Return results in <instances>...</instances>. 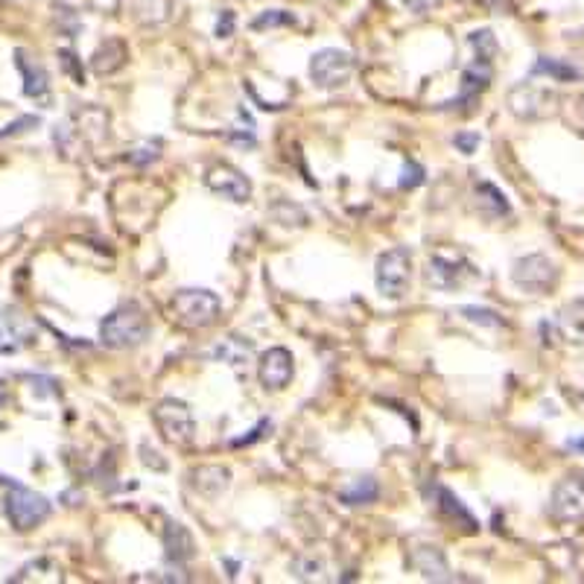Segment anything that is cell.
Returning <instances> with one entry per match:
<instances>
[{
	"label": "cell",
	"instance_id": "12",
	"mask_svg": "<svg viewBox=\"0 0 584 584\" xmlns=\"http://www.w3.org/2000/svg\"><path fill=\"white\" fill-rule=\"evenodd\" d=\"M553 102H555L553 93L535 88V85H529V82L511 88V93H509L511 111L518 117H523V120H541V117H546L549 111H553Z\"/></svg>",
	"mask_w": 584,
	"mask_h": 584
},
{
	"label": "cell",
	"instance_id": "20",
	"mask_svg": "<svg viewBox=\"0 0 584 584\" xmlns=\"http://www.w3.org/2000/svg\"><path fill=\"white\" fill-rule=\"evenodd\" d=\"M126 44L123 41H117V39H109L97 53H93L91 58V67H93V74H114V70H120L126 65Z\"/></svg>",
	"mask_w": 584,
	"mask_h": 584
},
{
	"label": "cell",
	"instance_id": "22",
	"mask_svg": "<svg viewBox=\"0 0 584 584\" xmlns=\"http://www.w3.org/2000/svg\"><path fill=\"white\" fill-rule=\"evenodd\" d=\"M380 497V485L374 476H359L354 479V485H348L339 491V500L345 502V506H368Z\"/></svg>",
	"mask_w": 584,
	"mask_h": 584
},
{
	"label": "cell",
	"instance_id": "30",
	"mask_svg": "<svg viewBox=\"0 0 584 584\" xmlns=\"http://www.w3.org/2000/svg\"><path fill=\"white\" fill-rule=\"evenodd\" d=\"M234 27H237V18H234L231 9H222L219 18H217V39H231Z\"/></svg>",
	"mask_w": 584,
	"mask_h": 584
},
{
	"label": "cell",
	"instance_id": "37",
	"mask_svg": "<svg viewBox=\"0 0 584 584\" xmlns=\"http://www.w3.org/2000/svg\"><path fill=\"white\" fill-rule=\"evenodd\" d=\"M567 447H570V450H584V438H576V441H570Z\"/></svg>",
	"mask_w": 584,
	"mask_h": 584
},
{
	"label": "cell",
	"instance_id": "33",
	"mask_svg": "<svg viewBox=\"0 0 584 584\" xmlns=\"http://www.w3.org/2000/svg\"><path fill=\"white\" fill-rule=\"evenodd\" d=\"M155 149H158V144H144V146H137L128 158H132V164H140V167H144V164H149V161L158 158Z\"/></svg>",
	"mask_w": 584,
	"mask_h": 584
},
{
	"label": "cell",
	"instance_id": "2",
	"mask_svg": "<svg viewBox=\"0 0 584 584\" xmlns=\"http://www.w3.org/2000/svg\"><path fill=\"white\" fill-rule=\"evenodd\" d=\"M222 304L210 289H179L170 301L173 319L190 331H202L219 319Z\"/></svg>",
	"mask_w": 584,
	"mask_h": 584
},
{
	"label": "cell",
	"instance_id": "10",
	"mask_svg": "<svg viewBox=\"0 0 584 584\" xmlns=\"http://www.w3.org/2000/svg\"><path fill=\"white\" fill-rule=\"evenodd\" d=\"M205 184L208 190H214L222 199H231V202H249L252 199V181L245 175L231 167V164H217L205 173Z\"/></svg>",
	"mask_w": 584,
	"mask_h": 584
},
{
	"label": "cell",
	"instance_id": "15",
	"mask_svg": "<svg viewBox=\"0 0 584 584\" xmlns=\"http://www.w3.org/2000/svg\"><path fill=\"white\" fill-rule=\"evenodd\" d=\"M164 555L173 564H184L196 555V544H193V535L187 532V526L179 520H167L164 526Z\"/></svg>",
	"mask_w": 584,
	"mask_h": 584
},
{
	"label": "cell",
	"instance_id": "13",
	"mask_svg": "<svg viewBox=\"0 0 584 584\" xmlns=\"http://www.w3.org/2000/svg\"><path fill=\"white\" fill-rule=\"evenodd\" d=\"M491 76H494V70H491V62H476L471 67H465L462 74V93L450 102H441L438 109L441 111H453V109H462V105H473L479 100V93L488 88Z\"/></svg>",
	"mask_w": 584,
	"mask_h": 584
},
{
	"label": "cell",
	"instance_id": "3",
	"mask_svg": "<svg viewBox=\"0 0 584 584\" xmlns=\"http://www.w3.org/2000/svg\"><path fill=\"white\" fill-rule=\"evenodd\" d=\"M50 509L53 506L47 497L35 494V491L23 488V485H15V482H12V488L4 497V514L12 523V529H18V532H30L39 523H44L50 518Z\"/></svg>",
	"mask_w": 584,
	"mask_h": 584
},
{
	"label": "cell",
	"instance_id": "34",
	"mask_svg": "<svg viewBox=\"0 0 584 584\" xmlns=\"http://www.w3.org/2000/svg\"><path fill=\"white\" fill-rule=\"evenodd\" d=\"M401 4H403L409 12H418V15H424V12L436 9L441 0H401Z\"/></svg>",
	"mask_w": 584,
	"mask_h": 584
},
{
	"label": "cell",
	"instance_id": "4",
	"mask_svg": "<svg viewBox=\"0 0 584 584\" xmlns=\"http://www.w3.org/2000/svg\"><path fill=\"white\" fill-rule=\"evenodd\" d=\"M152 418H155V427H158L164 441L175 444V447H187V444H193L196 418H193L190 406H187L184 401L164 397V401L152 409Z\"/></svg>",
	"mask_w": 584,
	"mask_h": 584
},
{
	"label": "cell",
	"instance_id": "24",
	"mask_svg": "<svg viewBox=\"0 0 584 584\" xmlns=\"http://www.w3.org/2000/svg\"><path fill=\"white\" fill-rule=\"evenodd\" d=\"M561 327H564V333L570 339L584 342V301L570 304V307L561 313Z\"/></svg>",
	"mask_w": 584,
	"mask_h": 584
},
{
	"label": "cell",
	"instance_id": "14",
	"mask_svg": "<svg viewBox=\"0 0 584 584\" xmlns=\"http://www.w3.org/2000/svg\"><path fill=\"white\" fill-rule=\"evenodd\" d=\"M15 67L23 76V93L35 102H50V76H47V70L39 62H32L23 50H15Z\"/></svg>",
	"mask_w": 584,
	"mask_h": 584
},
{
	"label": "cell",
	"instance_id": "26",
	"mask_svg": "<svg viewBox=\"0 0 584 584\" xmlns=\"http://www.w3.org/2000/svg\"><path fill=\"white\" fill-rule=\"evenodd\" d=\"M289 23H296L292 12H287V9H269V12H263L261 18H254L252 27L254 30H263V27H289Z\"/></svg>",
	"mask_w": 584,
	"mask_h": 584
},
{
	"label": "cell",
	"instance_id": "11",
	"mask_svg": "<svg viewBox=\"0 0 584 584\" xmlns=\"http://www.w3.org/2000/svg\"><path fill=\"white\" fill-rule=\"evenodd\" d=\"M292 371H296V366H292V354L287 348H269L261 362H257V377H261V385L266 392L287 389Z\"/></svg>",
	"mask_w": 584,
	"mask_h": 584
},
{
	"label": "cell",
	"instance_id": "17",
	"mask_svg": "<svg viewBox=\"0 0 584 584\" xmlns=\"http://www.w3.org/2000/svg\"><path fill=\"white\" fill-rule=\"evenodd\" d=\"M412 567L420 572L424 579L429 581H447L450 576V567H447V558L438 546H415L412 549Z\"/></svg>",
	"mask_w": 584,
	"mask_h": 584
},
{
	"label": "cell",
	"instance_id": "5",
	"mask_svg": "<svg viewBox=\"0 0 584 584\" xmlns=\"http://www.w3.org/2000/svg\"><path fill=\"white\" fill-rule=\"evenodd\" d=\"M374 280H377L380 296L385 298H403L409 292V280H412V254L403 245L389 249L377 257V269H374Z\"/></svg>",
	"mask_w": 584,
	"mask_h": 584
},
{
	"label": "cell",
	"instance_id": "25",
	"mask_svg": "<svg viewBox=\"0 0 584 584\" xmlns=\"http://www.w3.org/2000/svg\"><path fill=\"white\" fill-rule=\"evenodd\" d=\"M467 41H471L479 62H494V56L500 50L494 32H491V30H476V32H471V39H467Z\"/></svg>",
	"mask_w": 584,
	"mask_h": 584
},
{
	"label": "cell",
	"instance_id": "21",
	"mask_svg": "<svg viewBox=\"0 0 584 584\" xmlns=\"http://www.w3.org/2000/svg\"><path fill=\"white\" fill-rule=\"evenodd\" d=\"M476 205H479V214L488 217V219H497V217H506L509 214V202H506V196H502V190H497L494 184H476Z\"/></svg>",
	"mask_w": 584,
	"mask_h": 584
},
{
	"label": "cell",
	"instance_id": "16",
	"mask_svg": "<svg viewBox=\"0 0 584 584\" xmlns=\"http://www.w3.org/2000/svg\"><path fill=\"white\" fill-rule=\"evenodd\" d=\"M436 509H438L441 518H447L450 523L462 526V529H465L467 535H473V532L479 529L476 518L465 509V502H462L459 497H456L453 491L441 488V485H436Z\"/></svg>",
	"mask_w": 584,
	"mask_h": 584
},
{
	"label": "cell",
	"instance_id": "29",
	"mask_svg": "<svg viewBox=\"0 0 584 584\" xmlns=\"http://www.w3.org/2000/svg\"><path fill=\"white\" fill-rule=\"evenodd\" d=\"M39 123H41V120H39V117H32V114L18 117L15 123H9V126L0 128V140H4V137H12V135H23V132H30V128H35Z\"/></svg>",
	"mask_w": 584,
	"mask_h": 584
},
{
	"label": "cell",
	"instance_id": "7",
	"mask_svg": "<svg viewBox=\"0 0 584 584\" xmlns=\"http://www.w3.org/2000/svg\"><path fill=\"white\" fill-rule=\"evenodd\" d=\"M549 518L558 526H576L584 523V479L564 476L558 479L549 497Z\"/></svg>",
	"mask_w": 584,
	"mask_h": 584
},
{
	"label": "cell",
	"instance_id": "35",
	"mask_svg": "<svg viewBox=\"0 0 584 584\" xmlns=\"http://www.w3.org/2000/svg\"><path fill=\"white\" fill-rule=\"evenodd\" d=\"M269 427H272V424H269V420H261V424H257V427L252 429V436L237 438V441H234V447H243V444H252V441H257V438L263 436V429H269Z\"/></svg>",
	"mask_w": 584,
	"mask_h": 584
},
{
	"label": "cell",
	"instance_id": "36",
	"mask_svg": "<svg viewBox=\"0 0 584 584\" xmlns=\"http://www.w3.org/2000/svg\"><path fill=\"white\" fill-rule=\"evenodd\" d=\"M140 453H144V462H146V465H155L158 471H164V467H167V462H164V459H158L161 453H155V450L149 453V447H146V444H144V447H140Z\"/></svg>",
	"mask_w": 584,
	"mask_h": 584
},
{
	"label": "cell",
	"instance_id": "19",
	"mask_svg": "<svg viewBox=\"0 0 584 584\" xmlns=\"http://www.w3.org/2000/svg\"><path fill=\"white\" fill-rule=\"evenodd\" d=\"M190 482H193V488L202 491V494L217 497L228 488L231 471H228V467H219V465H202L190 473Z\"/></svg>",
	"mask_w": 584,
	"mask_h": 584
},
{
	"label": "cell",
	"instance_id": "23",
	"mask_svg": "<svg viewBox=\"0 0 584 584\" xmlns=\"http://www.w3.org/2000/svg\"><path fill=\"white\" fill-rule=\"evenodd\" d=\"M537 74H546V76H553L558 82H576V79H581V70L579 67L558 62V58H546V56H541L532 65V76H537Z\"/></svg>",
	"mask_w": 584,
	"mask_h": 584
},
{
	"label": "cell",
	"instance_id": "6",
	"mask_svg": "<svg viewBox=\"0 0 584 584\" xmlns=\"http://www.w3.org/2000/svg\"><path fill=\"white\" fill-rule=\"evenodd\" d=\"M354 74V56L339 47H324L310 58V79L324 91L342 88Z\"/></svg>",
	"mask_w": 584,
	"mask_h": 584
},
{
	"label": "cell",
	"instance_id": "28",
	"mask_svg": "<svg viewBox=\"0 0 584 584\" xmlns=\"http://www.w3.org/2000/svg\"><path fill=\"white\" fill-rule=\"evenodd\" d=\"M462 315L465 319H471L476 324H488V327H500L502 319L494 313V310H485V307H462Z\"/></svg>",
	"mask_w": 584,
	"mask_h": 584
},
{
	"label": "cell",
	"instance_id": "9",
	"mask_svg": "<svg viewBox=\"0 0 584 584\" xmlns=\"http://www.w3.org/2000/svg\"><path fill=\"white\" fill-rule=\"evenodd\" d=\"M511 280L526 292H546L558 280L555 263L544 254H529L514 261L511 266Z\"/></svg>",
	"mask_w": 584,
	"mask_h": 584
},
{
	"label": "cell",
	"instance_id": "38",
	"mask_svg": "<svg viewBox=\"0 0 584 584\" xmlns=\"http://www.w3.org/2000/svg\"><path fill=\"white\" fill-rule=\"evenodd\" d=\"M4 401H6V385L0 380V409H4Z\"/></svg>",
	"mask_w": 584,
	"mask_h": 584
},
{
	"label": "cell",
	"instance_id": "8",
	"mask_svg": "<svg viewBox=\"0 0 584 584\" xmlns=\"http://www.w3.org/2000/svg\"><path fill=\"white\" fill-rule=\"evenodd\" d=\"M479 272L473 269V263L462 254H432L429 266H427V284L432 289L450 292L459 289L465 284H471Z\"/></svg>",
	"mask_w": 584,
	"mask_h": 584
},
{
	"label": "cell",
	"instance_id": "27",
	"mask_svg": "<svg viewBox=\"0 0 584 584\" xmlns=\"http://www.w3.org/2000/svg\"><path fill=\"white\" fill-rule=\"evenodd\" d=\"M403 187V190H412V187H418V184H424V167L420 164H415V161H406L403 164V173H401V181H397Z\"/></svg>",
	"mask_w": 584,
	"mask_h": 584
},
{
	"label": "cell",
	"instance_id": "1",
	"mask_svg": "<svg viewBox=\"0 0 584 584\" xmlns=\"http://www.w3.org/2000/svg\"><path fill=\"white\" fill-rule=\"evenodd\" d=\"M149 336V315L137 304H123L100 322V339L109 348H137Z\"/></svg>",
	"mask_w": 584,
	"mask_h": 584
},
{
	"label": "cell",
	"instance_id": "32",
	"mask_svg": "<svg viewBox=\"0 0 584 584\" xmlns=\"http://www.w3.org/2000/svg\"><path fill=\"white\" fill-rule=\"evenodd\" d=\"M58 58H62V67L67 70V74L74 76V79L79 82V85H82V79H85V74H82V65H76V56L70 53V50H62V53H58Z\"/></svg>",
	"mask_w": 584,
	"mask_h": 584
},
{
	"label": "cell",
	"instance_id": "31",
	"mask_svg": "<svg viewBox=\"0 0 584 584\" xmlns=\"http://www.w3.org/2000/svg\"><path fill=\"white\" fill-rule=\"evenodd\" d=\"M453 144L459 146L465 155H471V152H476V146L482 144V137H479L476 132H459V135L453 137Z\"/></svg>",
	"mask_w": 584,
	"mask_h": 584
},
{
	"label": "cell",
	"instance_id": "18",
	"mask_svg": "<svg viewBox=\"0 0 584 584\" xmlns=\"http://www.w3.org/2000/svg\"><path fill=\"white\" fill-rule=\"evenodd\" d=\"M252 354H254L252 342H245V339H240V336H226L214 350H210V357H214L217 362H228V366L237 368V371L249 366Z\"/></svg>",
	"mask_w": 584,
	"mask_h": 584
}]
</instances>
